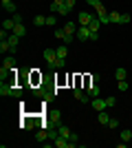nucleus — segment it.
<instances>
[{
  "instance_id": "5",
  "label": "nucleus",
  "mask_w": 132,
  "mask_h": 148,
  "mask_svg": "<svg viewBox=\"0 0 132 148\" xmlns=\"http://www.w3.org/2000/svg\"><path fill=\"white\" fill-rule=\"evenodd\" d=\"M106 97H104V99H101V97H93V111H97V113H99V111H104V108H106Z\"/></svg>"
},
{
  "instance_id": "38",
  "label": "nucleus",
  "mask_w": 132,
  "mask_h": 148,
  "mask_svg": "<svg viewBox=\"0 0 132 148\" xmlns=\"http://www.w3.org/2000/svg\"><path fill=\"white\" fill-rule=\"evenodd\" d=\"M99 80H101L99 75H97V73H93V77H90V82H95V84H97V82H99Z\"/></svg>"
},
{
  "instance_id": "36",
  "label": "nucleus",
  "mask_w": 132,
  "mask_h": 148,
  "mask_svg": "<svg viewBox=\"0 0 132 148\" xmlns=\"http://www.w3.org/2000/svg\"><path fill=\"white\" fill-rule=\"evenodd\" d=\"M11 18H13V20H16V25H18V22H22V16H20V13H13Z\"/></svg>"
},
{
  "instance_id": "11",
  "label": "nucleus",
  "mask_w": 132,
  "mask_h": 148,
  "mask_svg": "<svg viewBox=\"0 0 132 148\" xmlns=\"http://www.w3.org/2000/svg\"><path fill=\"white\" fill-rule=\"evenodd\" d=\"M2 29L9 31V33H13V29H16V20H13V18H7L5 22H2Z\"/></svg>"
},
{
  "instance_id": "22",
  "label": "nucleus",
  "mask_w": 132,
  "mask_h": 148,
  "mask_svg": "<svg viewBox=\"0 0 132 148\" xmlns=\"http://www.w3.org/2000/svg\"><path fill=\"white\" fill-rule=\"evenodd\" d=\"M57 58H66L68 56V47H66V44H64V47H57Z\"/></svg>"
},
{
  "instance_id": "23",
  "label": "nucleus",
  "mask_w": 132,
  "mask_h": 148,
  "mask_svg": "<svg viewBox=\"0 0 132 148\" xmlns=\"http://www.w3.org/2000/svg\"><path fill=\"white\" fill-rule=\"evenodd\" d=\"M55 25H57V16H55V13L46 16V27H55Z\"/></svg>"
},
{
  "instance_id": "2",
  "label": "nucleus",
  "mask_w": 132,
  "mask_h": 148,
  "mask_svg": "<svg viewBox=\"0 0 132 148\" xmlns=\"http://www.w3.org/2000/svg\"><path fill=\"white\" fill-rule=\"evenodd\" d=\"M90 33H93V31L88 29V27H77V40H79V42H86V40H90Z\"/></svg>"
},
{
  "instance_id": "15",
  "label": "nucleus",
  "mask_w": 132,
  "mask_h": 148,
  "mask_svg": "<svg viewBox=\"0 0 132 148\" xmlns=\"http://www.w3.org/2000/svg\"><path fill=\"white\" fill-rule=\"evenodd\" d=\"M95 11H97V18H101V16H106V7H104V2H101V0H99V2H97V5H95Z\"/></svg>"
},
{
  "instance_id": "20",
  "label": "nucleus",
  "mask_w": 132,
  "mask_h": 148,
  "mask_svg": "<svg viewBox=\"0 0 132 148\" xmlns=\"http://www.w3.org/2000/svg\"><path fill=\"white\" fill-rule=\"evenodd\" d=\"M114 77H117V82H119V80H126V77H128V71H126V69H117V71H114Z\"/></svg>"
},
{
  "instance_id": "1",
  "label": "nucleus",
  "mask_w": 132,
  "mask_h": 148,
  "mask_svg": "<svg viewBox=\"0 0 132 148\" xmlns=\"http://www.w3.org/2000/svg\"><path fill=\"white\" fill-rule=\"evenodd\" d=\"M44 60H46L49 69L55 71V69H57V51L55 49H44Z\"/></svg>"
},
{
  "instance_id": "17",
  "label": "nucleus",
  "mask_w": 132,
  "mask_h": 148,
  "mask_svg": "<svg viewBox=\"0 0 132 148\" xmlns=\"http://www.w3.org/2000/svg\"><path fill=\"white\" fill-rule=\"evenodd\" d=\"M2 7H5L7 11L11 13V16H13V13H18V5H16V2H13V0H11V2H7V5H2Z\"/></svg>"
},
{
  "instance_id": "28",
  "label": "nucleus",
  "mask_w": 132,
  "mask_h": 148,
  "mask_svg": "<svg viewBox=\"0 0 132 148\" xmlns=\"http://www.w3.org/2000/svg\"><path fill=\"white\" fill-rule=\"evenodd\" d=\"M108 16H110V22H119V18H121V13H119V11H110Z\"/></svg>"
},
{
  "instance_id": "6",
  "label": "nucleus",
  "mask_w": 132,
  "mask_h": 148,
  "mask_svg": "<svg viewBox=\"0 0 132 148\" xmlns=\"http://www.w3.org/2000/svg\"><path fill=\"white\" fill-rule=\"evenodd\" d=\"M13 69H16V56H9L2 62V71H13Z\"/></svg>"
},
{
  "instance_id": "41",
  "label": "nucleus",
  "mask_w": 132,
  "mask_h": 148,
  "mask_svg": "<svg viewBox=\"0 0 132 148\" xmlns=\"http://www.w3.org/2000/svg\"><path fill=\"white\" fill-rule=\"evenodd\" d=\"M7 2H11V0H2V5H7Z\"/></svg>"
},
{
  "instance_id": "37",
  "label": "nucleus",
  "mask_w": 132,
  "mask_h": 148,
  "mask_svg": "<svg viewBox=\"0 0 132 148\" xmlns=\"http://www.w3.org/2000/svg\"><path fill=\"white\" fill-rule=\"evenodd\" d=\"M13 95H16V97H20V95H22V88H18V86H13Z\"/></svg>"
},
{
  "instance_id": "24",
  "label": "nucleus",
  "mask_w": 132,
  "mask_h": 148,
  "mask_svg": "<svg viewBox=\"0 0 132 148\" xmlns=\"http://www.w3.org/2000/svg\"><path fill=\"white\" fill-rule=\"evenodd\" d=\"M51 95H53V93H49V91H42V88H38V91H35V97H42V99H49Z\"/></svg>"
},
{
  "instance_id": "35",
  "label": "nucleus",
  "mask_w": 132,
  "mask_h": 148,
  "mask_svg": "<svg viewBox=\"0 0 132 148\" xmlns=\"http://www.w3.org/2000/svg\"><path fill=\"white\" fill-rule=\"evenodd\" d=\"M64 5L68 7V9H73V7H75V0H64Z\"/></svg>"
},
{
  "instance_id": "30",
  "label": "nucleus",
  "mask_w": 132,
  "mask_h": 148,
  "mask_svg": "<svg viewBox=\"0 0 132 148\" xmlns=\"http://www.w3.org/2000/svg\"><path fill=\"white\" fill-rule=\"evenodd\" d=\"M117 86H119V91H128V82L126 80H119V82H117Z\"/></svg>"
},
{
  "instance_id": "27",
  "label": "nucleus",
  "mask_w": 132,
  "mask_h": 148,
  "mask_svg": "<svg viewBox=\"0 0 132 148\" xmlns=\"http://www.w3.org/2000/svg\"><path fill=\"white\" fill-rule=\"evenodd\" d=\"M121 139H123V142H130V139H132V130L130 128L121 130Z\"/></svg>"
},
{
  "instance_id": "39",
  "label": "nucleus",
  "mask_w": 132,
  "mask_h": 148,
  "mask_svg": "<svg viewBox=\"0 0 132 148\" xmlns=\"http://www.w3.org/2000/svg\"><path fill=\"white\" fill-rule=\"evenodd\" d=\"M86 2H88V5H93V7H95L97 2H99V0H86Z\"/></svg>"
},
{
  "instance_id": "12",
  "label": "nucleus",
  "mask_w": 132,
  "mask_h": 148,
  "mask_svg": "<svg viewBox=\"0 0 132 148\" xmlns=\"http://www.w3.org/2000/svg\"><path fill=\"white\" fill-rule=\"evenodd\" d=\"M97 119H99V124L108 126V122H110V115H108L106 111H99V113H97Z\"/></svg>"
},
{
  "instance_id": "31",
  "label": "nucleus",
  "mask_w": 132,
  "mask_h": 148,
  "mask_svg": "<svg viewBox=\"0 0 132 148\" xmlns=\"http://www.w3.org/2000/svg\"><path fill=\"white\" fill-rule=\"evenodd\" d=\"M106 104L108 106H114V104H117V97H114V95H108V97H106Z\"/></svg>"
},
{
  "instance_id": "32",
  "label": "nucleus",
  "mask_w": 132,
  "mask_h": 148,
  "mask_svg": "<svg viewBox=\"0 0 132 148\" xmlns=\"http://www.w3.org/2000/svg\"><path fill=\"white\" fill-rule=\"evenodd\" d=\"M68 142H70V144H75V146H77V142H79L77 133H70V135H68Z\"/></svg>"
},
{
  "instance_id": "21",
  "label": "nucleus",
  "mask_w": 132,
  "mask_h": 148,
  "mask_svg": "<svg viewBox=\"0 0 132 148\" xmlns=\"http://www.w3.org/2000/svg\"><path fill=\"white\" fill-rule=\"evenodd\" d=\"M33 25L35 27H44L46 25V16H35V18H33Z\"/></svg>"
},
{
  "instance_id": "29",
  "label": "nucleus",
  "mask_w": 132,
  "mask_h": 148,
  "mask_svg": "<svg viewBox=\"0 0 132 148\" xmlns=\"http://www.w3.org/2000/svg\"><path fill=\"white\" fill-rule=\"evenodd\" d=\"M130 22V16L128 13H121V18H119V25H128Z\"/></svg>"
},
{
  "instance_id": "3",
  "label": "nucleus",
  "mask_w": 132,
  "mask_h": 148,
  "mask_svg": "<svg viewBox=\"0 0 132 148\" xmlns=\"http://www.w3.org/2000/svg\"><path fill=\"white\" fill-rule=\"evenodd\" d=\"M90 20H93V16H90L88 11H82L79 16H77V25H79V27H88V25H90Z\"/></svg>"
},
{
  "instance_id": "26",
  "label": "nucleus",
  "mask_w": 132,
  "mask_h": 148,
  "mask_svg": "<svg viewBox=\"0 0 132 148\" xmlns=\"http://www.w3.org/2000/svg\"><path fill=\"white\" fill-rule=\"evenodd\" d=\"M68 13H70V9L66 5H60V7H57V16H68Z\"/></svg>"
},
{
  "instance_id": "7",
  "label": "nucleus",
  "mask_w": 132,
  "mask_h": 148,
  "mask_svg": "<svg viewBox=\"0 0 132 148\" xmlns=\"http://www.w3.org/2000/svg\"><path fill=\"white\" fill-rule=\"evenodd\" d=\"M99 91H101V88L97 86L95 82H90V86L86 88V93H88V95H90V99H93V97H99Z\"/></svg>"
},
{
  "instance_id": "25",
  "label": "nucleus",
  "mask_w": 132,
  "mask_h": 148,
  "mask_svg": "<svg viewBox=\"0 0 132 148\" xmlns=\"http://www.w3.org/2000/svg\"><path fill=\"white\" fill-rule=\"evenodd\" d=\"M55 38H60V40H64L66 38V31H64V27H55V33H53Z\"/></svg>"
},
{
  "instance_id": "13",
  "label": "nucleus",
  "mask_w": 132,
  "mask_h": 148,
  "mask_svg": "<svg viewBox=\"0 0 132 148\" xmlns=\"http://www.w3.org/2000/svg\"><path fill=\"white\" fill-rule=\"evenodd\" d=\"M46 137H49V128H40L38 133H35V142H42V139H46Z\"/></svg>"
},
{
  "instance_id": "9",
  "label": "nucleus",
  "mask_w": 132,
  "mask_h": 148,
  "mask_svg": "<svg viewBox=\"0 0 132 148\" xmlns=\"http://www.w3.org/2000/svg\"><path fill=\"white\" fill-rule=\"evenodd\" d=\"M7 42L11 44V53H16V47H18V42H20V38L16 36V33H9V38H7Z\"/></svg>"
},
{
  "instance_id": "19",
  "label": "nucleus",
  "mask_w": 132,
  "mask_h": 148,
  "mask_svg": "<svg viewBox=\"0 0 132 148\" xmlns=\"http://www.w3.org/2000/svg\"><path fill=\"white\" fill-rule=\"evenodd\" d=\"M0 53H11V44L7 40H0Z\"/></svg>"
},
{
  "instance_id": "34",
  "label": "nucleus",
  "mask_w": 132,
  "mask_h": 148,
  "mask_svg": "<svg viewBox=\"0 0 132 148\" xmlns=\"http://www.w3.org/2000/svg\"><path fill=\"white\" fill-rule=\"evenodd\" d=\"M66 66V58H57V69H64Z\"/></svg>"
},
{
  "instance_id": "18",
  "label": "nucleus",
  "mask_w": 132,
  "mask_h": 148,
  "mask_svg": "<svg viewBox=\"0 0 132 148\" xmlns=\"http://www.w3.org/2000/svg\"><path fill=\"white\" fill-rule=\"evenodd\" d=\"M13 33H16V36L18 38H22L26 33V29H24V25H22V22H18V25H16V29H13Z\"/></svg>"
},
{
  "instance_id": "14",
  "label": "nucleus",
  "mask_w": 132,
  "mask_h": 148,
  "mask_svg": "<svg viewBox=\"0 0 132 148\" xmlns=\"http://www.w3.org/2000/svg\"><path fill=\"white\" fill-rule=\"evenodd\" d=\"M57 135H60V137H66V139H68V135H70L68 126H64V124H60V126H57Z\"/></svg>"
},
{
  "instance_id": "16",
  "label": "nucleus",
  "mask_w": 132,
  "mask_h": 148,
  "mask_svg": "<svg viewBox=\"0 0 132 148\" xmlns=\"http://www.w3.org/2000/svg\"><path fill=\"white\" fill-rule=\"evenodd\" d=\"M64 31H66V36H75V33H77L75 22H66V25H64Z\"/></svg>"
},
{
  "instance_id": "10",
  "label": "nucleus",
  "mask_w": 132,
  "mask_h": 148,
  "mask_svg": "<svg viewBox=\"0 0 132 148\" xmlns=\"http://www.w3.org/2000/svg\"><path fill=\"white\" fill-rule=\"evenodd\" d=\"M88 29L93 31V33H99V29H101V20H99V18H93V20H90V25H88Z\"/></svg>"
},
{
  "instance_id": "8",
  "label": "nucleus",
  "mask_w": 132,
  "mask_h": 148,
  "mask_svg": "<svg viewBox=\"0 0 132 148\" xmlns=\"http://www.w3.org/2000/svg\"><path fill=\"white\" fill-rule=\"evenodd\" d=\"M0 95H2V97H5V95H13V86L7 84L5 80H2V84H0Z\"/></svg>"
},
{
  "instance_id": "4",
  "label": "nucleus",
  "mask_w": 132,
  "mask_h": 148,
  "mask_svg": "<svg viewBox=\"0 0 132 148\" xmlns=\"http://www.w3.org/2000/svg\"><path fill=\"white\" fill-rule=\"evenodd\" d=\"M73 95H75V99H79L82 104H88V102H90V95L84 93L82 88H73Z\"/></svg>"
},
{
  "instance_id": "40",
  "label": "nucleus",
  "mask_w": 132,
  "mask_h": 148,
  "mask_svg": "<svg viewBox=\"0 0 132 148\" xmlns=\"http://www.w3.org/2000/svg\"><path fill=\"white\" fill-rule=\"evenodd\" d=\"M53 2H55V5H64V0H53Z\"/></svg>"
},
{
  "instance_id": "33",
  "label": "nucleus",
  "mask_w": 132,
  "mask_h": 148,
  "mask_svg": "<svg viewBox=\"0 0 132 148\" xmlns=\"http://www.w3.org/2000/svg\"><path fill=\"white\" fill-rule=\"evenodd\" d=\"M108 126H110V128H117V126H119V119H117V117H110Z\"/></svg>"
}]
</instances>
